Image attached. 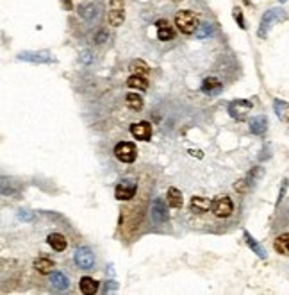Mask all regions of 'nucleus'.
Instances as JSON below:
<instances>
[{"mask_svg": "<svg viewBox=\"0 0 289 295\" xmlns=\"http://www.w3.org/2000/svg\"><path fill=\"white\" fill-rule=\"evenodd\" d=\"M175 25L182 34H193L198 29V20L191 11H179L175 14Z\"/></svg>", "mask_w": 289, "mask_h": 295, "instance_id": "nucleus-1", "label": "nucleus"}, {"mask_svg": "<svg viewBox=\"0 0 289 295\" xmlns=\"http://www.w3.org/2000/svg\"><path fill=\"white\" fill-rule=\"evenodd\" d=\"M211 211L218 218H229L234 211V204H232L229 195H218L211 202Z\"/></svg>", "mask_w": 289, "mask_h": 295, "instance_id": "nucleus-2", "label": "nucleus"}, {"mask_svg": "<svg viewBox=\"0 0 289 295\" xmlns=\"http://www.w3.org/2000/svg\"><path fill=\"white\" fill-rule=\"evenodd\" d=\"M109 25L120 27L125 21V0H109V13H107Z\"/></svg>", "mask_w": 289, "mask_h": 295, "instance_id": "nucleus-3", "label": "nucleus"}, {"mask_svg": "<svg viewBox=\"0 0 289 295\" xmlns=\"http://www.w3.org/2000/svg\"><path fill=\"white\" fill-rule=\"evenodd\" d=\"M115 156L118 161L122 163H134L138 158V149L134 143H131V141H120L118 145L115 147Z\"/></svg>", "mask_w": 289, "mask_h": 295, "instance_id": "nucleus-4", "label": "nucleus"}, {"mask_svg": "<svg viewBox=\"0 0 289 295\" xmlns=\"http://www.w3.org/2000/svg\"><path fill=\"white\" fill-rule=\"evenodd\" d=\"M75 265L82 270H91L95 267V254L90 247H79L73 254Z\"/></svg>", "mask_w": 289, "mask_h": 295, "instance_id": "nucleus-5", "label": "nucleus"}, {"mask_svg": "<svg viewBox=\"0 0 289 295\" xmlns=\"http://www.w3.org/2000/svg\"><path fill=\"white\" fill-rule=\"evenodd\" d=\"M138 192V183L134 179H124L122 183H118L115 190V197L118 201H131L132 197H136Z\"/></svg>", "mask_w": 289, "mask_h": 295, "instance_id": "nucleus-6", "label": "nucleus"}, {"mask_svg": "<svg viewBox=\"0 0 289 295\" xmlns=\"http://www.w3.org/2000/svg\"><path fill=\"white\" fill-rule=\"evenodd\" d=\"M168 202V201H166ZM166 202L162 197L153 199L152 208H150V215H152V220L155 224H164L168 220V211H166Z\"/></svg>", "mask_w": 289, "mask_h": 295, "instance_id": "nucleus-7", "label": "nucleus"}, {"mask_svg": "<svg viewBox=\"0 0 289 295\" xmlns=\"http://www.w3.org/2000/svg\"><path fill=\"white\" fill-rule=\"evenodd\" d=\"M248 111H252V102H248V100L239 98V100L229 104V115L236 120H243L248 115Z\"/></svg>", "mask_w": 289, "mask_h": 295, "instance_id": "nucleus-8", "label": "nucleus"}, {"mask_svg": "<svg viewBox=\"0 0 289 295\" xmlns=\"http://www.w3.org/2000/svg\"><path fill=\"white\" fill-rule=\"evenodd\" d=\"M20 61H29V63H38V64H47L52 63L54 57H52L50 52L47 50H39V52H21L18 56Z\"/></svg>", "mask_w": 289, "mask_h": 295, "instance_id": "nucleus-9", "label": "nucleus"}, {"mask_svg": "<svg viewBox=\"0 0 289 295\" xmlns=\"http://www.w3.org/2000/svg\"><path fill=\"white\" fill-rule=\"evenodd\" d=\"M131 134L140 141H148L152 138V125L148 122H136L131 125Z\"/></svg>", "mask_w": 289, "mask_h": 295, "instance_id": "nucleus-10", "label": "nucleus"}, {"mask_svg": "<svg viewBox=\"0 0 289 295\" xmlns=\"http://www.w3.org/2000/svg\"><path fill=\"white\" fill-rule=\"evenodd\" d=\"M281 18H284L282 9H272V11H268V13L264 14L263 21H261V27H259V36H261V38H264V36H266V32H268V29L272 27L273 21L281 20Z\"/></svg>", "mask_w": 289, "mask_h": 295, "instance_id": "nucleus-11", "label": "nucleus"}, {"mask_svg": "<svg viewBox=\"0 0 289 295\" xmlns=\"http://www.w3.org/2000/svg\"><path fill=\"white\" fill-rule=\"evenodd\" d=\"M211 202L213 201H209L205 197L195 195V197H191V201H189V211H191L193 215H204L211 210Z\"/></svg>", "mask_w": 289, "mask_h": 295, "instance_id": "nucleus-12", "label": "nucleus"}, {"mask_svg": "<svg viewBox=\"0 0 289 295\" xmlns=\"http://www.w3.org/2000/svg\"><path fill=\"white\" fill-rule=\"evenodd\" d=\"M155 29H157V38L161 41H171L173 39L175 32L170 23H168V20H157L155 21Z\"/></svg>", "mask_w": 289, "mask_h": 295, "instance_id": "nucleus-13", "label": "nucleus"}, {"mask_svg": "<svg viewBox=\"0 0 289 295\" xmlns=\"http://www.w3.org/2000/svg\"><path fill=\"white\" fill-rule=\"evenodd\" d=\"M273 249L281 256H289V233H282V235L277 236L275 242H273Z\"/></svg>", "mask_w": 289, "mask_h": 295, "instance_id": "nucleus-14", "label": "nucleus"}, {"mask_svg": "<svg viewBox=\"0 0 289 295\" xmlns=\"http://www.w3.org/2000/svg\"><path fill=\"white\" fill-rule=\"evenodd\" d=\"M48 245H50L54 251H57V253H63L64 249L68 247V242H66V238H64L61 233H50L47 238Z\"/></svg>", "mask_w": 289, "mask_h": 295, "instance_id": "nucleus-15", "label": "nucleus"}, {"mask_svg": "<svg viewBox=\"0 0 289 295\" xmlns=\"http://www.w3.org/2000/svg\"><path fill=\"white\" fill-rule=\"evenodd\" d=\"M127 86L131 88V90L146 91L148 90V81H146V77H143V75H136V73H132L131 77L127 79Z\"/></svg>", "mask_w": 289, "mask_h": 295, "instance_id": "nucleus-16", "label": "nucleus"}, {"mask_svg": "<svg viewBox=\"0 0 289 295\" xmlns=\"http://www.w3.org/2000/svg\"><path fill=\"white\" fill-rule=\"evenodd\" d=\"M79 288H81V292L84 295H95L98 292V283L93 278H90V276H84L79 281Z\"/></svg>", "mask_w": 289, "mask_h": 295, "instance_id": "nucleus-17", "label": "nucleus"}, {"mask_svg": "<svg viewBox=\"0 0 289 295\" xmlns=\"http://www.w3.org/2000/svg\"><path fill=\"white\" fill-rule=\"evenodd\" d=\"M166 201H168V204H170L171 208H175V210L182 208V204H184V199H182L180 190L173 188V186L168 188V192H166Z\"/></svg>", "mask_w": 289, "mask_h": 295, "instance_id": "nucleus-18", "label": "nucleus"}, {"mask_svg": "<svg viewBox=\"0 0 289 295\" xmlns=\"http://www.w3.org/2000/svg\"><path fill=\"white\" fill-rule=\"evenodd\" d=\"M34 269L38 270L39 274L47 276L52 274V269H54V261L47 256H39L38 260H34Z\"/></svg>", "mask_w": 289, "mask_h": 295, "instance_id": "nucleus-19", "label": "nucleus"}, {"mask_svg": "<svg viewBox=\"0 0 289 295\" xmlns=\"http://www.w3.org/2000/svg\"><path fill=\"white\" fill-rule=\"evenodd\" d=\"M144 100L143 97H141L140 93H127L125 95V106L129 107V109H132V111H140L141 107H143Z\"/></svg>", "mask_w": 289, "mask_h": 295, "instance_id": "nucleus-20", "label": "nucleus"}, {"mask_svg": "<svg viewBox=\"0 0 289 295\" xmlns=\"http://www.w3.org/2000/svg\"><path fill=\"white\" fill-rule=\"evenodd\" d=\"M50 283H52V287H54L55 290H68V287H70L68 278H66L64 274H61V272H52Z\"/></svg>", "mask_w": 289, "mask_h": 295, "instance_id": "nucleus-21", "label": "nucleus"}, {"mask_svg": "<svg viewBox=\"0 0 289 295\" xmlns=\"http://www.w3.org/2000/svg\"><path fill=\"white\" fill-rule=\"evenodd\" d=\"M220 90H221V82L218 81L216 77H207L202 82V91H204V93L213 95V93H218Z\"/></svg>", "mask_w": 289, "mask_h": 295, "instance_id": "nucleus-22", "label": "nucleus"}, {"mask_svg": "<svg viewBox=\"0 0 289 295\" xmlns=\"http://www.w3.org/2000/svg\"><path fill=\"white\" fill-rule=\"evenodd\" d=\"M129 70H131L132 73H136V75H143V77H146L148 75V64L144 63V61L138 59V61H132L131 66H129Z\"/></svg>", "mask_w": 289, "mask_h": 295, "instance_id": "nucleus-23", "label": "nucleus"}, {"mask_svg": "<svg viewBox=\"0 0 289 295\" xmlns=\"http://www.w3.org/2000/svg\"><path fill=\"white\" fill-rule=\"evenodd\" d=\"M250 131L252 134H263L266 131V118L264 116H257L250 122Z\"/></svg>", "mask_w": 289, "mask_h": 295, "instance_id": "nucleus-24", "label": "nucleus"}, {"mask_svg": "<svg viewBox=\"0 0 289 295\" xmlns=\"http://www.w3.org/2000/svg\"><path fill=\"white\" fill-rule=\"evenodd\" d=\"M245 240H247L248 247H250L252 251H255V254H257V256H259V258H264V256H266V253H264V249L261 247V245L257 244V242H255L254 238H252V236H250V233H247V231H245Z\"/></svg>", "mask_w": 289, "mask_h": 295, "instance_id": "nucleus-25", "label": "nucleus"}, {"mask_svg": "<svg viewBox=\"0 0 289 295\" xmlns=\"http://www.w3.org/2000/svg\"><path fill=\"white\" fill-rule=\"evenodd\" d=\"M211 32H213V25L205 21V23H200L195 34H196V38H198V39H204V38H207V36L211 34Z\"/></svg>", "mask_w": 289, "mask_h": 295, "instance_id": "nucleus-26", "label": "nucleus"}, {"mask_svg": "<svg viewBox=\"0 0 289 295\" xmlns=\"http://www.w3.org/2000/svg\"><path fill=\"white\" fill-rule=\"evenodd\" d=\"M79 13H81L84 18H88V20H90V18H93L95 14H97V5H93V4H86V5H82Z\"/></svg>", "mask_w": 289, "mask_h": 295, "instance_id": "nucleus-27", "label": "nucleus"}, {"mask_svg": "<svg viewBox=\"0 0 289 295\" xmlns=\"http://www.w3.org/2000/svg\"><path fill=\"white\" fill-rule=\"evenodd\" d=\"M234 18L241 29H247V25H245V18H243V14H241V9H238V7L234 9Z\"/></svg>", "mask_w": 289, "mask_h": 295, "instance_id": "nucleus-28", "label": "nucleus"}, {"mask_svg": "<svg viewBox=\"0 0 289 295\" xmlns=\"http://www.w3.org/2000/svg\"><path fill=\"white\" fill-rule=\"evenodd\" d=\"M104 38H106V32H100V34L97 36V43H102Z\"/></svg>", "mask_w": 289, "mask_h": 295, "instance_id": "nucleus-29", "label": "nucleus"}, {"mask_svg": "<svg viewBox=\"0 0 289 295\" xmlns=\"http://www.w3.org/2000/svg\"><path fill=\"white\" fill-rule=\"evenodd\" d=\"M243 2H245L247 5H250V0H243Z\"/></svg>", "mask_w": 289, "mask_h": 295, "instance_id": "nucleus-30", "label": "nucleus"}]
</instances>
